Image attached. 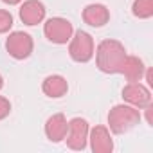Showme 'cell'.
Returning <instances> with one entry per match:
<instances>
[{
	"mask_svg": "<svg viewBox=\"0 0 153 153\" xmlns=\"http://www.w3.org/2000/svg\"><path fill=\"white\" fill-rule=\"evenodd\" d=\"M94 54H96V65L101 72L119 74L121 63L126 58V49L119 40H103L94 51Z\"/></svg>",
	"mask_w": 153,
	"mask_h": 153,
	"instance_id": "6da1fadb",
	"label": "cell"
},
{
	"mask_svg": "<svg viewBox=\"0 0 153 153\" xmlns=\"http://www.w3.org/2000/svg\"><path fill=\"white\" fill-rule=\"evenodd\" d=\"M139 123H140L139 108H135L128 103L126 105H115L108 112V126H110V131L115 133V135L128 133Z\"/></svg>",
	"mask_w": 153,
	"mask_h": 153,
	"instance_id": "7a4b0ae2",
	"label": "cell"
},
{
	"mask_svg": "<svg viewBox=\"0 0 153 153\" xmlns=\"http://www.w3.org/2000/svg\"><path fill=\"white\" fill-rule=\"evenodd\" d=\"M94 38L87 31H76L68 40V54L76 63H88L94 58Z\"/></svg>",
	"mask_w": 153,
	"mask_h": 153,
	"instance_id": "3957f363",
	"label": "cell"
},
{
	"mask_svg": "<svg viewBox=\"0 0 153 153\" xmlns=\"http://www.w3.org/2000/svg\"><path fill=\"white\" fill-rule=\"evenodd\" d=\"M43 34L49 42H52L56 45H65V43H68V40L74 34V27L67 18L54 16L43 24Z\"/></svg>",
	"mask_w": 153,
	"mask_h": 153,
	"instance_id": "277c9868",
	"label": "cell"
},
{
	"mask_svg": "<svg viewBox=\"0 0 153 153\" xmlns=\"http://www.w3.org/2000/svg\"><path fill=\"white\" fill-rule=\"evenodd\" d=\"M88 131H90V126H88L87 119H83V117L70 119L68 121V130H67V135H65L67 146L74 151H83L87 148V142H88Z\"/></svg>",
	"mask_w": 153,
	"mask_h": 153,
	"instance_id": "5b68a950",
	"label": "cell"
},
{
	"mask_svg": "<svg viewBox=\"0 0 153 153\" xmlns=\"http://www.w3.org/2000/svg\"><path fill=\"white\" fill-rule=\"evenodd\" d=\"M33 49H34V42L31 34L24 31H13L6 40V51L15 59H27L33 54Z\"/></svg>",
	"mask_w": 153,
	"mask_h": 153,
	"instance_id": "8992f818",
	"label": "cell"
},
{
	"mask_svg": "<svg viewBox=\"0 0 153 153\" xmlns=\"http://www.w3.org/2000/svg\"><path fill=\"white\" fill-rule=\"evenodd\" d=\"M123 99H124L128 105H131V106L142 110V108H146L148 105H151V92H149V88H148L146 85H142L140 81H130V83L123 88Z\"/></svg>",
	"mask_w": 153,
	"mask_h": 153,
	"instance_id": "52a82bcc",
	"label": "cell"
},
{
	"mask_svg": "<svg viewBox=\"0 0 153 153\" xmlns=\"http://www.w3.org/2000/svg\"><path fill=\"white\" fill-rule=\"evenodd\" d=\"M88 142L94 153H112L114 151V139L106 126H94L88 131Z\"/></svg>",
	"mask_w": 153,
	"mask_h": 153,
	"instance_id": "ba28073f",
	"label": "cell"
},
{
	"mask_svg": "<svg viewBox=\"0 0 153 153\" xmlns=\"http://www.w3.org/2000/svg\"><path fill=\"white\" fill-rule=\"evenodd\" d=\"M45 6L43 2H40V0H25V2L20 6V20L25 24V25H38L43 22L45 18Z\"/></svg>",
	"mask_w": 153,
	"mask_h": 153,
	"instance_id": "9c48e42d",
	"label": "cell"
},
{
	"mask_svg": "<svg viewBox=\"0 0 153 153\" xmlns=\"http://www.w3.org/2000/svg\"><path fill=\"white\" fill-rule=\"evenodd\" d=\"M67 130H68V121H67V117L63 114H54L45 123V135H47V139L51 142L65 140Z\"/></svg>",
	"mask_w": 153,
	"mask_h": 153,
	"instance_id": "30bf717a",
	"label": "cell"
},
{
	"mask_svg": "<svg viewBox=\"0 0 153 153\" xmlns=\"http://www.w3.org/2000/svg\"><path fill=\"white\" fill-rule=\"evenodd\" d=\"M83 22L90 27H103L110 22V11L105 4H88L83 9Z\"/></svg>",
	"mask_w": 153,
	"mask_h": 153,
	"instance_id": "8fae6325",
	"label": "cell"
},
{
	"mask_svg": "<svg viewBox=\"0 0 153 153\" xmlns=\"http://www.w3.org/2000/svg\"><path fill=\"white\" fill-rule=\"evenodd\" d=\"M144 72H146V65L140 58L137 56H128L123 59L121 63V68H119V74L124 76V79L130 83V81H140L144 78Z\"/></svg>",
	"mask_w": 153,
	"mask_h": 153,
	"instance_id": "7c38bea8",
	"label": "cell"
},
{
	"mask_svg": "<svg viewBox=\"0 0 153 153\" xmlns=\"http://www.w3.org/2000/svg\"><path fill=\"white\" fill-rule=\"evenodd\" d=\"M42 90L47 97L51 99H58V97H63L67 92H68V83L63 76L59 74H52V76H47L42 83Z\"/></svg>",
	"mask_w": 153,
	"mask_h": 153,
	"instance_id": "4fadbf2b",
	"label": "cell"
},
{
	"mask_svg": "<svg viewBox=\"0 0 153 153\" xmlns=\"http://www.w3.org/2000/svg\"><path fill=\"white\" fill-rule=\"evenodd\" d=\"M131 13L135 18H140V20L151 18L153 16V0H133Z\"/></svg>",
	"mask_w": 153,
	"mask_h": 153,
	"instance_id": "5bb4252c",
	"label": "cell"
},
{
	"mask_svg": "<svg viewBox=\"0 0 153 153\" xmlns=\"http://www.w3.org/2000/svg\"><path fill=\"white\" fill-rule=\"evenodd\" d=\"M13 27V15L6 9H0V34L9 33Z\"/></svg>",
	"mask_w": 153,
	"mask_h": 153,
	"instance_id": "9a60e30c",
	"label": "cell"
},
{
	"mask_svg": "<svg viewBox=\"0 0 153 153\" xmlns=\"http://www.w3.org/2000/svg\"><path fill=\"white\" fill-rule=\"evenodd\" d=\"M9 114H11V103H9V99L4 97V96H0V121L6 119Z\"/></svg>",
	"mask_w": 153,
	"mask_h": 153,
	"instance_id": "2e32d148",
	"label": "cell"
},
{
	"mask_svg": "<svg viewBox=\"0 0 153 153\" xmlns=\"http://www.w3.org/2000/svg\"><path fill=\"white\" fill-rule=\"evenodd\" d=\"M4 4H7V6H16V4H20L22 0H2Z\"/></svg>",
	"mask_w": 153,
	"mask_h": 153,
	"instance_id": "e0dca14e",
	"label": "cell"
},
{
	"mask_svg": "<svg viewBox=\"0 0 153 153\" xmlns=\"http://www.w3.org/2000/svg\"><path fill=\"white\" fill-rule=\"evenodd\" d=\"M2 87H4V78H2V74H0V90H2Z\"/></svg>",
	"mask_w": 153,
	"mask_h": 153,
	"instance_id": "ac0fdd59",
	"label": "cell"
}]
</instances>
